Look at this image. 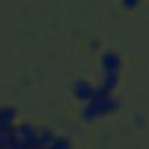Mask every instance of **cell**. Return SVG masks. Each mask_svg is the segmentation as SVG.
I'll use <instances>...</instances> for the list:
<instances>
[{
  "instance_id": "cell-1",
  "label": "cell",
  "mask_w": 149,
  "mask_h": 149,
  "mask_svg": "<svg viewBox=\"0 0 149 149\" xmlns=\"http://www.w3.org/2000/svg\"><path fill=\"white\" fill-rule=\"evenodd\" d=\"M113 100L112 99H107L106 97H99L92 105H90L86 111H85V114L87 118L90 119H93V118H97L104 113H106L107 111H111L113 108Z\"/></svg>"
},
{
  "instance_id": "cell-2",
  "label": "cell",
  "mask_w": 149,
  "mask_h": 149,
  "mask_svg": "<svg viewBox=\"0 0 149 149\" xmlns=\"http://www.w3.org/2000/svg\"><path fill=\"white\" fill-rule=\"evenodd\" d=\"M71 148H72V142L69 137L63 135H56V137L47 149H71Z\"/></svg>"
},
{
  "instance_id": "cell-3",
  "label": "cell",
  "mask_w": 149,
  "mask_h": 149,
  "mask_svg": "<svg viewBox=\"0 0 149 149\" xmlns=\"http://www.w3.org/2000/svg\"><path fill=\"white\" fill-rule=\"evenodd\" d=\"M139 0H127V2H130L132 3V6H134V5H136V2H137Z\"/></svg>"
}]
</instances>
